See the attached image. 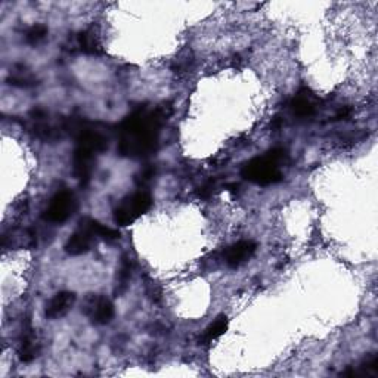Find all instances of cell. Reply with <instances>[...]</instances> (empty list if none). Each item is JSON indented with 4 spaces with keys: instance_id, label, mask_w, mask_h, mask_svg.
<instances>
[{
    "instance_id": "14",
    "label": "cell",
    "mask_w": 378,
    "mask_h": 378,
    "mask_svg": "<svg viewBox=\"0 0 378 378\" xmlns=\"http://www.w3.org/2000/svg\"><path fill=\"white\" fill-rule=\"evenodd\" d=\"M48 36V27L37 24L34 27H31L27 33V41L30 45H37L39 41L43 40Z\"/></svg>"
},
{
    "instance_id": "2",
    "label": "cell",
    "mask_w": 378,
    "mask_h": 378,
    "mask_svg": "<svg viewBox=\"0 0 378 378\" xmlns=\"http://www.w3.org/2000/svg\"><path fill=\"white\" fill-rule=\"evenodd\" d=\"M77 148L74 151V173L81 185H88L93 172L94 159L102 151L108 148V138L101 130L83 126L77 132Z\"/></svg>"
},
{
    "instance_id": "15",
    "label": "cell",
    "mask_w": 378,
    "mask_h": 378,
    "mask_svg": "<svg viewBox=\"0 0 378 378\" xmlns=\"http://www.w3.org/2000/svg\"><path fill=\"white\" fill-rule=\"evenodd\" d=\"M129 275H130L129 265L128 263H123V266L119 270V275H117V291L119 292H121L124 290V287L128 286Z\"/></svg>"
},
{
    "instance_id": "12",
    "label": "cell",
    "mask_w": 378,
    "mask_h": 378,
    "mask_svg": "<svg viewBox=\"0 0 378 378\" xmlns=\"http://www.w3.org/2000/svg\"><path fill=\"white\" fill-rule=\"evenodd\" d=\"M39 355V344L36 343V339L33 332H27L24 335L23 341H21V348H19V359L23 362H31L36 359V356Z\"/></svg>"
},
{
    "instance_id": "13",
    "label": "cell",
    "mask_w": 378,
    "mask_h": 378,
    "mask_svg": "<svg viewBox=\"0 0 378 378\" xmlns=\"http://www.w3.org/2000/svg\"><path fill=\"white\" fill-rule=\"evenodd\" d=\"M228 330V318L225 315H220V317L210 325V327L206 330L204 335L201 337L203 343H212L217 340L220 335H223Z\"/></svg>"
},
{
    "instance_id": "5",
    "label": "cell",
    "mask_w": 378,
    "mask_h": 378,
    "mask_svg": "<svg viewBox=\"0 0 378 378\" xmlns=\"http://www.w3.org/2000/svg\"><path fill=\"white\" fill-rule=\"evenodd\" d=\"M151 207L152 197L148 192L139 191L128 195L114 210V222L119 226H129L148 212Z\"/></svg>"
},
{
    "instance_id": "3",
    "label": "cell",
    "mask_w": 378,
    "mask_h": 378,
    "mask_svg": "<svg viewBox=\"0 0 378 378\" xmlns=\"http://www.w3.org/2000/svg\"><path fill=\"white\" fill-rule=\"evenodd\" d=\"M98 238L112 243V241L120 238V234L119 230L105 226L99 223L98 220L92 217H83L79 222L76 232L70 235L66 244V251L71 256L85 255L97 243Z\"/></svg>"
},
{
    "instance_id": "10",
    "label": "cell",
    "mask_w": 378,
    "mask_h": 378,
    "mask_svg": "<svg viewBox=\"0 0 378 378\" xmlns=\"http://www.w3.org/2000/svg\"><path fill=\"white\" fill-rule=\"evenodd\" d=\"M291 110L299 117H309V115H312L317 110V102H315L312 92L306 88L301 89L291 101Z\"/></svg>"
},
{
    "instance_id": "9",
    "label": "cell",
    "mask_w": 378,
    "mask_h": 378,
    "mask_svg": "<svg viewBox=\"0 0 378 378\" xmlns=\"http://www.w3.org/2000/svg\"><path fill=\"white\" fill-rule=\"evenodd\" d=\"M76 301V296L68 291H61L52 299L46 306V317L48 318H61L71 309L72 304Z\"/></svg>"
},
{
    "instance_id": "4",
    "label": "cell",
    "mask_w": 378,
    "mask_h": 378,
    "mask_svg": "<svg viewBox=\"0 0 378 378\" xmlns=\"http://www.w3.org/2000/svg\"><path fill=\"white\" fill-rule=\"evenodd\" d=\"M286 151L275 148L265 155L256 157L243 167V176L247 181L260 186L274 185L282 181L281 164L286 161Z\"/></svg>"
},
{
    "instance_id": "11",
    "label": "cell",
    "mask_w": 378,
    "mask_h": 378,
    "mask_svg": "<svg viewBox=\"0 0 378 378\" xmlns=\"http://www.w3.org/2000/svg\"><path fill=\"white\" fill-rule=\"evenodd\" d=\"M77 43L81 52H85L88 55H101L103 49L99 40V36L93 28H88L77 36Z\"/></svg>"
},
{
    "instance_id": "7",
    "label": "cell",
    "mask_w": 378,
    "mask_h": 378,
    "mask_svg": "<svg viewBox=\"0 0 378 378\" xmlns=\"http://www.w3.org/2000/svg\"><path fill=\"white\" fill-rule=\"evenodd\" d=\"M83 312L93 324L105 325L114 318V304L107 297L90 294L83 304Z\"/></svg>"
},
{
    "instance_id": "1",
    "label": "cell",
    "mask_w": 378,
    "mask_h": 378,
    "mask_svg": "<svg viewBox=\"0 0 378 378\" xmlns=\"http://www.w3.org/2000/svg\"><path fill=\"white\" fill-rule=\"evenodd\" d=\"M166 108L141 107L129 114L117 128L119 152L130 159H143L159 146L161 126L166 121Z\"/></svg>"
},
{
    "instance_id": "6",
    "label": "cell",
    "mask_w": 378,
    "mask_h": 378,
    "mask_svg": "<svg viewBox=\"0 0 378 378\" xmlns=\"http://www.w3.org/2000/svg\"><path fill=\"white\" fill-rule=\"evenodd\" d=\"M77 210V199L70 191H59L52 197L43 219L50 223H64Z\"/></svg>"
},
{
    "instance_id": "8",
    "label": "cell",
    "mask_w": 378,
    "mask_h": 378,
    "mask_svg": "<svg viewBox=\"0 0 378 378\" xmlns=\"http://www.w3.org/2000/svg\"><path fill=\"white\" fill-rule=\"evenodd\" d=\"M257 246L253 243V241H239V243L230 246L226 250L225 255V260L226 263L230 268H238L243 263H246L247 260H250L253 257V255L256 253Z\"/></svg>"
}]
</instances>
